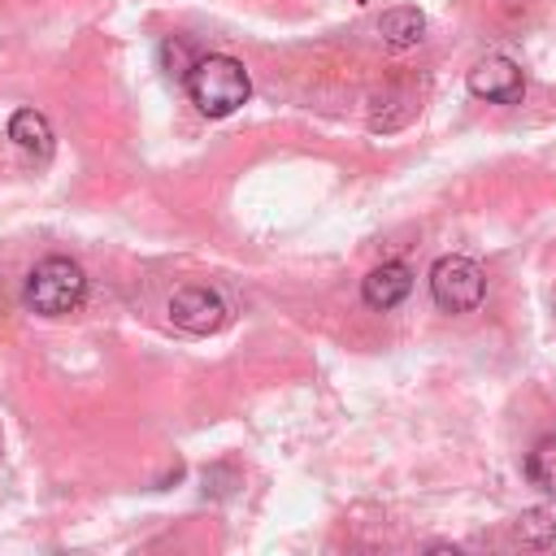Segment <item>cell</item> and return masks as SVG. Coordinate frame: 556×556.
Segmentation results:
<instances>
[{"label": "cell", "mask_w": 556, "mask_h": 556, "mask_svg": "<svg viewBox=\"0 0 556 556\" xmlns=\"http://www.w3.org/2000/svg\"><path fill=\"white\" fill-rule=\"evenodd\" d=\"M182 83H187L191 104H195L204 117H230V113L252 96V78H248V70H243V61L222 56V52L195 56L191 70L182 74Z\"/></svg>", "instance_id": "1"}, {"label": "cell", "mask_w": 556, "mask_h": 556, "mask_svg": "<svg viewBox=\"0 0 556 556\" xmlns=\"http://www.w3.org/2000/svg\"><path fill=\"white\" fill-rule=\"evenodd\" d=\"M22 295H26V308H35L43 317H65V313H74L83 304L87 274L70 256H48L26 274V291Z\"/></svg>", "instance_id": "2"}, {"label": "cell", "mask_w": 556, "mask_h": 556, "mask_svg": "<svg viewBox=\"0 0 556 556\" xmlns=\"http://www.w3.org/2000/svg\"><path fill=\"white\" fill-rule=\"evenodd\" d=\"M430 295L443 313H469L486 295V274L469 256H439L430 265Z\"/></svg>", "instance_id": "3"}, {"label": "cell", "mask_w": 556, "mask_h": 556, "mask_svg": "<svg viewBox=\"0 0 556 556\" xmlns=\"http://www.w3.org/2000/svg\"><path fill=\"white\" fill-rule=\"evenodd\" d=\"M169 321L187 334H213L226 326V300L208 287H178L169 295Z\"/></svg>", "instance_id": "4"}, {"label": "cell", "mask_w": 556, "mask_h": 556, "mask_svg": "<svg viewBox=\"0 0 556 556\" xmlns=\"http://www.w3.org/2000/svg\"><path fill=\"white\" fill-rule=\"evenodd\" d=\"M469 91L478 100H491V104H517L526 91V78L508 56H482L469 70Z\"/></svg>", "instance_id": "5"}, {"label": "cell", "mask_w": 556, "mask_h": 556, "mask_svg": "<svg viewBox=\"0 0 556 556\" xmlns=\"http://www.w3.org/2000/svg\"><path fill=\"white\" fill-rule=\"evenodd\" d=\"M408 291H413V274H408L404 261H382V265L369 269L365 282H361V300H365L369 308H378V313L395 308Z\"/></svg>", "instance_id": "6"}, {"label": "cell", "mask_w": 556, "mask_h": 556, "mask_svg": "<svg viewBox=\"0 0 556 556\" xmlns=\"http://www.w3.org/2000/svg\"><path fill=\"white\" fill-rule=\"evenodd\" d=\"M378 39L387 48H413L426 39V13L413 9V4H400V9H387L382 22H378Z\"/></svg>", "instance_id": "7"}, {"label": "cell", "mask_w": 556, "mask_h": 556, "mask_svg": "<svg viewBox=\"0 0 556 556\" xmlns=\"http://www.w3.org/2000/svg\"><path fill=\"white\" fill-rule=\"evenodd\" d=\"M9 139L22 148V152H30V156H52V126H48V117L43 113H35V109H17L13 117H9Z\"/></svg>", "instance_id": "8"}, {"label": "cell", "mask_w": 556, "mask_h": 556, "mask_svg": "<svg viewBox=\"0 0 556 556\" xmlns=\"http://www.w3.org/2000/svg\"><path fill=\"white\" fill-rule=\"evenodd\" d=\"M513 534H517V543L521 547H552L556 543V521H552V513L547 508H526L521 517H517V526H513Z\"/></svg>", "instance_id": "9"}, {"label": "cell", "mask_w": 556, "mask_h": 556, "mask_svg": "<svg viewBox=\"0 0 556 556\" xmlns=\"http://www.w3.org/2000/svg\"><path fill=\"white\" fill-rule=\"evenodd\" d=\"M526 473H530V482H534L539 491L556 495V434H547V439L534 443V452H530V460H526Z\"/></svg>", "instance_id": "10"}, {"label": "cell", "mask_w": 556, "mask_h": 556, "mask_svg": "<svg viewBox=\"0 0 556 556\" xmlns=\"http://www.w3.org/2000/svg\"><path fill=\"white\" fill-rule=\"evenodd\" d=\"M413 117V100L404 96V91H391V96H382V100H374V113H369V126L374 130H395V126H404Z\"/></svg>", "instance_id": "11"}, {"label": "cell", "mask_w": 556, "mask_h": 556, "mask_svg": "<svg viewBox=\"0 0 556 556\" xmlns=\"http://www.w3.org/2000/svg\"><path fill=\"white\" fill-rule=\"evenodd\" d=\"M161 56H165V65H169L174 74H187V70H191V61H187L182 43H174V39H165V43H161Z\"/></svg>", "instance_id": "12"}]
</instances>
